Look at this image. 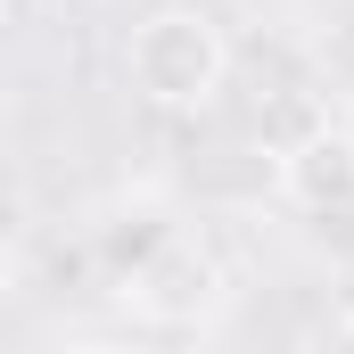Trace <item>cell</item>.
Segmentation results:
<instances>
[{"mask_svg":"<svg viewBox=\"0 0 354 354\" xmlns=\"http://www.w3.org/2000/svg\"><path fill=\"white\" fill-rule=\"evenodd\" d=\"M124 75H132V91H140L149 107L198 115V107H214L223 83H231V41H223V25H214L206 8H157V17L132 25Z\"/></svg>","mask_w":354,"mask_h":354,"instance_id":"1","label":"cell"},{"mask_svg":"<svg viewBox=\"0 0 354 354\" xmlns=\"http://www.w3.org/2000/svg\"><path fill=\"white\" fill-rule=\"evenodd\" d=\"M115 297H124V313H140V322H157V330H206L223 305H231V272L223 256L206 248V239H165L157 256H140L132 272H115Z\"/></svg>","mask_w":354,"mask_h":354,"instance_id":"2","label":"cell"},{"mask_svg":"<svg viewBox=\"0 0 354 354\" xmlns=\"http://www.w3.org/2000/svg\"><path fill=\"white\" fill-rule=\"evenodd\" d=\"M280 198L297 214H346L354 206V124H305L280 149Z\"/></svg>","mask_w":354,"mask_h":354,"instance_id":"3","label":"cell"},{"mask_svg":"<svg viewBox=\"0 0 354 354\" xmlns=\"http://www.w3.org/2000/svg\"><path fill=\"white\" fill-rule=\"evenodd\" d=\"M297 354H354V313H330L322 330H305V346Z\"/></svg>","mask_w":354,"mask_h":354,"instance_id":"4","label":"cell"},{"mask_svg":"<svg viewBox=\"0 0 354 354\" xmlns=\"http://www.w3.org/2000/svg\"><path fill=\"white\" fill-rule=\"evenodd\" d=\"M66 354H132V346H99V338H83V346H66Z\"/></svg>","mask_w":354,"mask_h":354,"instance_id":"5","label":"cell"}]
</instances>
